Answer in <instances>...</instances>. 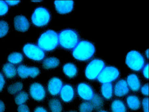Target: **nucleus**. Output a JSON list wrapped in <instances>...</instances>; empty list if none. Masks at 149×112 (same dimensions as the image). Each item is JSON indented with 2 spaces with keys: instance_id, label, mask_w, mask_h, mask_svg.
Returning <instances> with one entry per match:
<instances>
[{
  "instance_id": "f257e3e1",
  "label": "nucleus",
  "mask_w": 149,
  "mask_h": 112,
  "mask_svg": "<svg viewBox=\"0 0 149 112\" xmlns=\"http://www.w3.org/2000/svg\"><path fill=\"white\" fill-rule=\"evenodd\" d=\"M95 52V47L92 43L83 40L79 42L73 49L72 54L77 60L86 61L92 58Z\"/></svg>"
},
{
  "instance_id": "f03ea898",
  "label": "nucleus",
  "mask_w": 149,
  "mask_h": 112,
  "mask_svg": "<svg viewBox=\"0 0 149 112\" xmlns=\"http://www.w3.org/2000/svg\"><path fill=\"white\" fill-rule=\"evenodd\" d=\"M38 44V47L43 51H53L58 45V35L54 31L47 30L40 35Z\"/></svg>"
},
{
  "instance_id": "7ed1b4c3",
  "label": "nucleus",
  "mask_w": 149,
  "mask_h": 112,
  "mask_svg": "<svg viewBox=\"0 0 149 112\" xmlns=\"http://www.w3.org/2000/svg\"><path fill=\"white\" fill-rule=\"evenodd\" d=\"M59 44L62 48L66 49H74L79 42L78 33L72 29L61 31L58 35Z\"/></svg>"
},
{
  "instance_id": "20e7f679",
  "label": "nucleus",
  "mask_w": 149,
  "mask_h": 112,
  "mask_svg": "<svg viewBox=\"0 0 149 112\" xmlns=\"http://www.w3.org/2000/svg\"><path fill=\"white\" fill-rule=\"evenodd\" d=\"M126 63L127 65L132 70L140 71L145 65V59L140 52L135 51H132L127 54Z\"/></svg>"
},
{
  "instance_id": "39448f33",
  "label": "nucleus",
  "mask_w": 149,
  "mask_h": 112,
  "mask_svg": "<svg viewBox=\"0 0 149 112\" xmlns=\"http://www.w3.org/2000/svg\"><path fill=\"white\" fill-rule=\"evenodd\" d=\"M50 15L49 11L43 7L36 8L32 16V21L33 24L38 27L47 25L50 20Z\"/></svg>"
},
{
  "instance_id": "423d86ee",
  "label": "nucleus",
  "mask_w": 149,
  "mask_h": 112,
  "mask_svg": "<svg viewBox=\"0 0 149 112\" xmlns=\"http://www.w3.org/2000/svg\"><path fill=\"white\" fill-rule=\"evenodd\" d=\"M104 62L99 59H95L88 64L85 70V75L88 79L93 80L97 79L105 67Z\"/></svg>"
},
{
  "instance_id": "0eeeda50",
  "label": "nucleus",
  "mask_w": 149,
  "mask_h": 112,
  "mask_svg": "<svg viewBox=\"0 0 149 112\" xmlns=\"http://www.w3.org/2000/svg\"><path fill=\"white\" fill-rule=\"evenodd\" d=\"M119 75V71L117 68L113 66H107L103 68L97 79L102 84L111 83L117 79Z\"/></svg>"
},
{
  "instance_id": "6e6552de",
  "label": "nucleus",
  "mask_w": 149,
  "mask_h": 112,
  "mask_svg": "<svg viewBox=\"0 0 149 112\" xmlns=\"http://www.w3.org/2000/svg\"><path fill=\"white\" fill-rule=\"evenodd\" d=\"M23 51L28 58L33 60L40 61L45 58V54L44 51L34 44H26L23 47Z\"/></svg>"
},
{
  "instance_id": "1a4fd4ad",
  "label": "nucleus",
  "mask_w": 149,
  "mask_h": 112,
  "mask_svg": "<svg viewBox=\"0 0 149 112\" xmlns=\"http://www.w3.org/2000/svg\"><path fill=\"white\" fill-rule=\"evenodd\" d=\"M17 72L20 77L25 79L29 77L35 78L39 74V69L36 67H28L24 65H19L17 69Z\"/></svg>"
},
{
  "instance_id": "9d476101",
  "label": "nucleus",
  "mask_w": 149,
  "mask_h": 112,
  "mask_svg": "<svg viewBox=\"0 0 149 112\" xmlns=\"http://www.w3.org/2000/svg\"><path fill=\"white\" fill-rule=\"evenodd\" d=\"M30 93L31 97L37 101H42L46 96V91L44 88L38 83H33L31 85Z\"/></svg>"
},
{
  "instance_id": "9b49d317",
  "label": "nucleus",
  "mask_w": 149,
  "mask_h": 112,
  "mask_svg": "<svg viewBox=\"0 0 149 112\" xmlns=\"http://www.w3.org/2000/svg\"><path fill=\"white\" fill-rule=\"evenodd\" d=\"M77 90L79 96L86 101L92 100L95 95L92 88L86 83H81L79 84Z\"/></svg>"
},
{
  "instance_id": "f8f14e48",
  "label": "nucleus",
  "mask_w": 149,
  "mask_h": 112,
  "mask_svg": "<svg viewBox=\"0 0 149 112\" xmlns=\"http://www.w3.org/2000/svg\"><path fill=\"white\" fill-rule=\"evenodd\" d=\"M55 8L60 14H66L70 13L74 8L73 1H55Z\"/></svg>"
},
{
  "instance_id": "ddd939ff",
  "label": "nucleus",
  "mask_w": 149,
  "mask_h": 112,
  "mask_svg": "<svg viewBox=\"0 0 149 112\" xmlns=\"http://www.w3.org/2000/svg\"><path fill=\"white\" fill-rule=\"evenodd\" d=\"M14 26L16 30L24 32L28 30L30 24L27 19L25 16L19 15L14 18Z\"/></svg>"
},
{
  "instance_id": "4468645a",
  "label": "nucleus",
  "mask_w": 149,
  "mask_h": 112,
  "mask_svg": "<svg viewBox=\"0 0 149 112\" xmlns=\"http://www.w3.org/2000/svg\"><path fill=\"white\" fill-rule=\"evenodd\" d=\"M63 83L59 78L54 77L50 80L47 86V89L49 93L52 96H57L61 92Z\"/></svg>"
},
{
  "instance_id": "2eb2a0df",
  "label": "nucleus",
  "mask_w": 149,
  "mask_h": 112,
  "mask_svg": "<svg viewBox=\"0 0 149 112\" xmlns=\"http://www.w3.org/2000/svg\"><path fill=\"white\" fill-rule=\"evenodd\" d=\"M129 92V87L125 80H120L115 85L114 93L116 96L121 97L125 96Z\"/></svg>"
},
{
  "instance_id": "dca6fc26",
  "label": "nucleus",
  "mask_w": 149,
  "mask_h": 112,
  "mask_svg": "<svg viewBox=\"0 0 149 112\" xmlns=\"http://www.w3.org/2000/svg\"><path fill=\"white\" fill-rule=\"evenodd\" d=\"M60 93L62 99L66 102L71 101L73 99L74 95L73 88L69 85L63 86Z\"/></svg>"
},
{
  "instance_id": "f3484780",
  "label": "nucleus",
  "mask_w": 149,
  "mask_h": 112,
  "mask_svg": "<svg viewBox=\"0 0 149 112\" xmlns=\"http://www.w3.org/2000/svg\"><path fill=\"white\" fill-rule=\"evenodd\" d=\"M126 82L129 87L133 91H137L140 89V80L136 75L131 74L129 75L127 78Z\"/></svg>"
},
{
  "instance_id": "a211bd4d",
  "label": "nucleus",
  "mask_w": 149,
  "mask_h": 112,
  "mask_svg": "<svg viewBox=\"0 0 149 112\" xmlns=\"http://www.w3.org/2000/svg\"><path fill=\"white\" fill-rule=\"evenodd\" d=\"M5 75L7 78H11L15 77L17 73V70L13 64L6 63L2 68Z\"/></svg>"
},
{
  "instance_id": "6ab92c4d",
  "label": "nucleus",
  "mask_w": 149,
  "mask_h": 112,
  "mask_svg": "<svg viewBox=\"0 0 149 112\" xmlns=\"http://www.w3.org/2000/svg\"><path fill=\"white\" fill-rule=\"evenodd\" d=\"M127 103L129 108L132 110H138L141 106V102L137 97L133 95L129 96L127 98Z\"/></svg>"
},
{
  "instance_id": "aec40b11",
  "label": "nucleus",
  "mask_w": 149,
  "mask_h": 112,
  "mask_svg": "<svg viewBox=\"0 0 149 112\" xmlns=\"http://www.w3.org/2000/svg\"><path fill=\"white\" fill-rule=\"evenodd\" d=\"M63 72L68 77L73 78L77 74V69L73 64L68 63L65 64L63 67Z\"/></svg>"
},
{
  "instance_id": "412c9836",
  "label": "nucleus",
  "mask_w": 149,
  "mask_h": 112,
  "mask_svg": "<svg viewBox=\"0 0 149 112\" xmlns=\"http://www.w3.org/2000/svg\"><path fill=\"white\" fill-rule=\"evenodd\" d=\"M101 92L105 98L108 99H111L113 93V86L111 83L103 84L101 87Z\"/></svg>"
},
{
  "instance_id": "4be33fe9",
  "label": "nucleus",
  "mask_w": 149,
  "mask_h": 112,
  "mask_svg": "<svg viewBox=\"0 0 149 112\" xmlns=\"http://www.w3.org/2000/svg\"><path fill=\"white\" fill-rule=\"evenodd\" d=\"M59 64L60 61L58 59L55 57H51L45 59L43 61L42 65L45 69H49L57 67Z\"/></svg>"
},
{
  "instance_id": "5701e85b",
  "label": "nucleus",
  "mask_w": 149,
  "mask_h": 112,
  "mask_svg": "<svg viewBox=\"0 0 149 112\" xmlns=\"http://www.w3.org/2000/svg\"><path fill=\"white\" fill-rule=\"evenodd\" d=\"M112 112H126V108L124 102L121 100H115L111 106Z\"/></svg>"
},
{
  "instance_id": "b1692460",
  "label": "nucleus",
  "mask_w": 149,
  "mask_h": 112,
  "mask_svg": "<svg viewBox=\"0 0 149 112\" xmlns=\"http://www.w3.org/2000/svg\"><path fill=\"white\" fill-rule=\"evenodd\" d=\"M49 106L52 112H62V104L58 99H54L50 100L49 102Z\"/></svg>"
},
{
  "instance_id": "393cba45",
  "label": "nucleus",
  "mask_w": 149,
  "mask_h": 112,
  "mask_svg": "<svg viewBox=\"0 0 149 112\" xmlns=\"http://www.w3.org/2000/svg\"><path fill=\"white\" fill-rule=\"evenodd\" d=\"M91 101V103L95 110L100 111L102 109L104 102L103 99L99 95L95 94Z\"/></svg>"
},
{
  "instance_id": "a878e982",
  "label": "nucleus",
  "mask_w": 149,
  "mask_h": 112,
  "mask_svg": "<svg viewBox=\"0 0 149 112\" xmlns=\"http://www.w3.org/2000/svg\"><path fill=\"white\" fill-rule=\"evenodd\" d=\"M23 56L22 54L19 52H13L9 55L8 60L10 63L13 64H18L23 61Z\"/></svg>"
},
{
  "instance_id": "bb28decb",
  "label": "nucleus",
  "mask_w": 149,
  "mask_h": 112,
  "mask_svg": "<svg viewBox=\"0 0 149 112\" xmlns=\"http://www.w3.org/2000/svg\"><path fill=\"white\" fill-rule=\"evenodd\" d=\"M29 99L28 95L27 93L21 91L17 95L15 98L16 104L18 105L24 104Z\"/></svg>"
},
{
  "instance_id": "cd10ccee",
  "label": "nucleus",
  "mask_w": 149,
  "mask_h": 112,
  "mask_svg": "<svg viewBox=\"0 0 149 112\" xmlns=\"http://www.w3.org/2000/svg\"><path fill=\"white\" fill-rule=\"evenodd\" d=\"M23 88L22 83L18 82L8 87V90L10 94L11 95H15L21 91Z\"/></svg>"
},
{
  "instance_id": "c85d7f7f",
  "label": "nucleus",
  "mask_w": 149,
  "mask_h": 112,
  "mask_svg": "<svg viewBox=\"0 0 149 112\" xmlns=\"http://www.w3.org/2000/svg\"><path fill=\"white\" fill-rule=\"evenodd\" d=\"M93 107L91 102H85L81 103L79 106L80 112H92Z\"/></svg>"
},
{
  "instance_id": "c756f323",
  "label": "nucleus",
  "mask_w": 149,
  "mask_h": 112,
  "mask_svg": "<svg viewBox=\"0 0 149 112\" xmlns=\"http://www.w3.org/2000/svg\"><path fill=\"white\" fill-rule=\"evenodd\" d=\"M9 29V25L6 21H0V38L5 36L8 34Z\"/></svg>"
},
{
  "instance_id": "7c9ffc66",
  "label": "nucleus",
  "mask_w": 149,
  "mask_h": 112,
  "mask_svg": "<svg viewBox=\"0 0 149 112\" xmlns=\"http://www.w3.org/2000/svg\"><path fill=\"white\" fill-rule=\"evenodd\" d=\"M8 11V7L5 1H0V16L6 15Z\"/></svg>"
},
{
  "instance_id": "2f4dec72",
  "label": "nucleus",
  "mask_w": 149,
  "mask_h": 112,
  "mask_svg": "<svg viewBox=\"0 0 149 112\" xmlns=\"http://www.w3.org/2000/svg\"><path fill=\"white\" fill-rule=\"evenodd\" d=\"M144 112H148V97L144 98L142 102Z\"/></svg>"
},
{
  "instance_id": "473e14b6",
  "label": "nucleus",
  "mask_w": 149,
  "mask_h": 112,
  "mask_svg": "<svg viewBox=\"0 0 149 112\" xmlns=\"http://www.w3.org/2000/svg\"><path fill=\"white\" fill-rule=\"evenodd\" d=\"M18 111V112H30L29 107L24 104L21 105L19 106Z\"/></svg>"
},
{
  "instance_id": "72a5a7b5",
  "label": "nucleus",
  "mask_w": 149,
  "mask_h": 112,
  "mask_svg": "<svg viewBox=\"0 0 149 112\" xmlns=\"http://www.w3.org/2000/svg\"><path fill=\"white\" fill-rule=\"evenodd\" d=\"M5 84V80L3 75L0 73V92H1L4 87Z\"/></svg>"
},
{
  "instance_id": "f704fd0d",
  "label": "nucleus",
  "mask_w": 149,
  "mask_h": 112,
  "mask_svg": "<svg viewBox=\"0 0 149 112\" xmlns=\"http://www.w3.org/2000/svg\"><path fill=\"white\" fill-rule=\"evenodd\" d=\"M141 91L143 95L145 96L148 95V84H146L141 88Z\"/></svg>"
},
{
  "instance_id": "c9c22d12",
  "label": "nucleus",
  "mask_w": 149,
  "mask_h": 112,
  "mask_svg": "<svg viewBox=\"0 0 149 112\" xmlns=\"http://www.w3.org/2000/svg\"><path fill=\"white\" fill-rule=\"evenodd\" d=\"M143 75L146 79H148V64H147L144 66L143 70Z\"/></svg>"
},
{
  "instance_id": "e433bc0d",
  "label": "nucleus",
  "mask_w": 149,
  "mask_h": 112,
  "mask_svg": "<svg viewBox=\"0 0 149 112\" xmlns=\"http://www.w3.org/2000/svg\"><path fill=\"white\" fill-rule=\"evenodd\" d=\"M7 4L10 6H14L18 4L20 2V1H6Z\"/></svg>"
},
{
  "instance_id": "4c0bfd02",
  "label": "nucleus",
  "mask_w": 149,
  "mask_h": 112,
  "mask_svg": "<svg viewBox=\"0 0 149 112\" xmlns=\"http://www.w3.org/2000/svg\"><path fill=\"white\" fill-rule=\"evenodd\" d=\"M34 112H48L47 111L42 107H38L35 109Z\"/></svg>"
},
{
  "instance_id": "58836bf2",
  "label": "nucleus",
  "mask_w": 149,
  "mask_h": 112,
  "mask_svg": "<svg viewBox=\"0 0 149 112\" xmlns=\"http://www.w3.org/2000/svg\"><path fill=\"white\" fill-rule=\"evenodd\" d=\"M5 109V105L3 102L0 100V112H4Z\"/></svg>"
},
{
  "instance_id": "ea45409f",
  "label": "nucleus",
  "mask_w": 149,
  "mask_h": 112,
  "mask_svg": "<svg viewBox=\"0 0 149 112\" xmlns=\"http://www.w3.org/2000/svg\"><path fill=\"white\" fill-rule=\"evenodd\" d=\"M146 57H147V58H148V49L147 50H146Z\"/></svg>"
},
{
  "instance_id": "a19ab883",
  "label": "nucleus",
  "mask_w": 149,
  "mask_h": 112,
  "mask_svg": "<svg viewBox=\"0 0 149 112\" xmlns=\"http://www.w3.org/2000/svg\"><path fill=\"white\" fill-rule=\"evenodd\" d=\"M108 112L107 111H100L99 112Z\"/></svg>"
},
{
  "instance_id": "79ce46f5",
  "label": "nucleus",
  "mask_w": 149,
  "mask_h": 112,
  "mask_svg": "<svg viewBox=\"0 0 149 112\" xmlns=\"http://www.w3.org/2000/svg\"><path fill=\"white\" fill-rule=\"evenodd\" d=\"M40 1H32V2H40Z\"/></svg>"
},
{
  "instance_id": "37998d69",
  "label": "nucleus",
  "mask_w": 149,
  "mask_h": 112,
  "mask_svg": "<svg viewBox=\"0 0 149 112\" xmlns=\"http://www.w3.org/2000/svg\"><path fill=\"white\" fill-rule=\"evenodd\" d=\"M68 112H77L76 111H69Z\"/></svg>"
}]
</instances>
